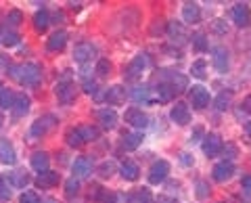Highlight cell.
Returning a JSON list of instances; mask_svg holds the SVG:
<instances>
[{"label":"cell","mask_w":251,"mask_h":203,"mask_svg":"<svg viewBox=\"0 0 251 203\" xmlns=\"http://www.w3.org/2000/svg\"><path fill=\"white\" fill-rule=\"evenodd\" d=\"M97 120L99 124L103 126L105 130H113L117 126V113L113 111V109H100V111H97Z\"/></svg>","instance_id":"cell-18"},{"label":"cell","mask_w":251,"mask_h":203,"mask_svg":"<svg viewBox=\"0 0 251 203\" xmlns=\"http://www.w3.org/2000/svg\"><path fill=\"white\" fill-rule=\"evenodd\" d=\"M230 101H232V95H230V92H222V95L216 99V107L220 109V111H226V109L230 107Z\"/></svg>","instance_id":"cell-38"},{"label":"cell","mask_w":251,"mask_h":203,"mask_svg":"<svg viewBox=\"0 0 251 203\" xmlns=\"http://www.w3.org/2000/svg\"><path fill=\"white\" fill-rule=\"evenodd\" d=\"M147 67H149V57H147V54H136V57L128 63V67L124 69V77H126V80H130V82L138 80Z\"/></svg>","instance_id":"cell-2"},{"label":"cell","mask_w":251,"mask_h":203,"mask_svg":"<svg viewBox=\"0 0 251 203\" xmlns=\"http://www.w3.org/2000/svg\"><path fill=\"white\" fill-rule=\"evenodd\" d=\"M168 34H170L172 40H178V42H182L184 38H186V36H184V27L180 25L178 21H172V23H170V25H168Z\"/></svg>","instance_id":"cell-30"},{"label":"cell","mask_w":251,"mask_h":203,"mask_svg":"<svg viewBox=\"0 0 251 203\" xmlns=\"http://www.w3.org/2000/svg\"><path fill=\"white\" fill-rule=\"evenodd\" d=\"M157 203H176V199H172V197H159V199H157Z\"/></svg>","instance_id":"cell-53"},{"label":"cell","mask_w":251,"mask_h":203,"mask_svg":"<svg viewBox=\"0 0 251 203\" xmlns=\"http://www.w3.org/2000/svg\"><path fill=\"white\" fill-rule=\"evenodd\" d=\"M0 161L4 166H13L17 161V153H15V147L9 138H0Z\"/></svg>","instance_id":"cell-14"},{"label":"cell","mask_w":251,"mask_h":203,"mask_svg":"<svg viewBox=\"0 0 251 203\" xmlns=\"http://www.w3.org/2000/svg\"><path fill=\"white\" fill-rule=\"evenodd\" d=\"M23 23V13L17 11V9H13L9 11V15H6V25H11V27H19Z\"/></svg>","instance_id":"cell-35"},{"label":"cell","mask_w":251,"mask_h":203,"mask_svg":"<svg viewBox=\"0 0 251 203\" xmlns=\"http://www.w3.org/2000/svg\"><path fill=\"white\" fill-rule=\"evenodd\" d=\"M170 120L176 124V126H186L191 124V109L186 103H176L170 109Z\"/></svg>","instance_id":"cell-6"},{"label":"cell","mask_w":251,"mask_h":203,"mask_svg":"<svg viewBox=\"0 0 251 203\" xmlns=\"http://www.w3.org/2000/svg\"><path fill=\"white\" fill-rule=\"evenodd\" d=\"M84 90L88 92V95L97 97V90H99V84L97 82H84Z\"/></svg>","instance_id":"cell-46"},{"label":"cell","mask_w":251,"mask_h":203,"mask_svg":"<svg viewBox=\"0 0 251 203\" xmlns=\"http://www.w3.org/2000/svg\"><path fill=\"white\" fill-rule=\"evenodd\" d=\"M241 186H243V189H245L247 193H251V176H245V178H243V180H241Z\"/></svg>","instance_id":"cell-50"},{"label":"cell","mask_w":251,"mask_h":203,"mask_svg":"<svg viewBox=\"0 0 251 203\" xmlns=\"http://www.w3.org/2000/svg\"><path fill=\"white\" fill-rule=\"evenodd\" d=\"M205 72H207V63L203 59H199V61H195V63L191 65V74L195 76V77H205Z\"/></svg>","instance_id":"cell-36"},{"label":"cell","mask_w":251,"mask_h":203,"mask_svg":"<svg viewBox=\"0 0 251 203\" xmlns=\"http://www.w3.org/2000/svg\"><path fill=\"white\" fill-rule=\"evenodd\" d=\"M105 101H107L109 105H122L124 101H126V88H124V86H120V84H115V86H111V88H107Z\"/></svg>","instance_id":"cell-19"},{"label":"cell","mask_w":251,"mask_h":203,"mask_svg":"<svg viewBox=\"0 0 251 203\" xmlns=\"http://www.w3.org/2000/svg\"><path fill=\"white\" fill-rule=\"evenodd\" d=\"M80 130V134H82V140L84 143H90V140H97L99 138V128H94V126H80L77 128Z\"/></svg>","instance_id":"cell-33"},{"label":"cell","mask_w":251,"mask_h":203,"mask_svg":"<svg viewBox=\"0 0 251 203\" xmlns=\"http://www.w3.org/2000/svg\"><path fill=\"white\" fill-rule=\"evenodd\" d=\"M29 174L27 172H23V170H19V172H13L11 174V184L13 186H17V189H25V186L29 184Z\"/></svg>","instance_id":"cell-29"},{"label":"cell","mask_w":251,"mask_h":203,"mask_svg":"<svg viewBox=\"0 0 251 203\" xmlns=\"http://www.w3.org/2000/svg\"><path fill=\"white\" fill-rule=\"evenodd\" d=\"M124 118H126V122H128L130 126H134V128H147L149 126V115L138 107H130L128 111H126Z\"/></svg>","instance_id":"cell-8"},{"label":"cell","mask_w":251,"mask_h":203,"mask_svg":"<svg viewBox=\"0 0 251 203\" xmlns=\"http://www.w3.org/2000/svg\"><path fill=\"white\" fill-rule=\"evenodd\" d=\"M0 40H2V44H4V46H15V44H17V42L21 40V38H19V34H17V32H13V29H11V32H6L2 38H0Z\"/></svg>","instance_id":"cell-41"},{"label":"cell","mask_w":251,"mask_h":203,"mask_svg":"<svg viewBox=\"0 0 251 203\" xmlns=\"http://www.w3.org/2000/svg\"><path fill=\"white\" fill-rule=\"evenodd\" d=\"M211 27H214V32H216V34H226V32H228V27H226L224 19H216V21H214V25H211Z\"/></svg>","instance_id":"cell-45"},{"label":"cell","mask_w":251,"mask_h":203,"mask_svg":"<svg viewBox=\"0 0 251 203\" xmlns=\"http://www.w3.org/2000/svg\"><path fill=\"white\" fill-rule=\"evenodd\" d=\"M54 95H57L59 103H63V105L74 103V99H75V86H74V82L72 80H61L57 86H54Z\"/></svg>","instance_id":"cell-4"},{"label":"cell","mask_w":251,"mask_h":203,"mask_svg":"<svg viewBox=\"0 0 251 203\" xmlns=\"http://www.w3.org/2000/svg\"><path fill=\"white\" fill-rule=\"evenodd\" d=\"M140 143H143V134L140 132H132V134H126L124 140H122V147L126 151H134L140 147Z\"/></svg>","instance_id":"cell-26"},{"label":"cell","mask_w":251,"mask_h":203,"mask_svg":"<svg viewBox=\"0 0 251 203\" xmlns=\"http://www.w3.org/2000/svg\"><path fill=\"white\" fill-rule=\"evenodd\" d=\"M214 180L216 182H226V180H230L232 174H234V166H232V161H220L214 166Z\"/></svg>","instance_id":"cell-12"},{"label":"cell","mask_w":251,"mask_h":203,"mask_svg":"<svg viewBox=\"0 0 251 203\" xmlns=\"http://www.w3.org/2000/svg\"><path fill=\"white\" fill-rule=\"evenodd\" d=\"M193 49L197 52H205L207 51V38H205L203 32H197L193 36Z\"/></svg>","instance_id":"cell-34"},{"label":"cell","mask_w":251,"mask_h":203,"mask_svg":"<svg viewBox=\"0 0 251 203\" xmlns=\"http://www.w3.org/2000/svg\"><path fill=\"white\" fill-rule=\"evenodd\" d=\"M214 67L218 69L220 74H226L228 72V65H230V61H228V51L224 49V46H218V49H214Z\"/></svg>","instance_id":"cell-17"},{"label":"cell","mask_w":251,"mask_h":203,"mask_svg":"<svg viewBox=\"0 0 251 203\" xmlns=\"http://www.w3.org/2000/svg\"><path fill=\"white\" fill-rule=\"evenodd\" d=\"M120 172H122V178H124V180H130V182H134V180H138L140 168H138V163H136V161H132V159H126V161L122 163Z\"/></svg>","instance_id":"cell-20"},{"label":"cell","mask_w":251,"mask_h":203,"mask_svg":"<svg viewBox=\"0 0 251 203\" xmlns=\"http://www.w3.org/2000/svg\"><path fill=\"white\" fill-rule=\"evenodd\" d=\"M138 203H153V195L149 189H140L138 193Z\"/></svg>","instance_id":"cell-44"},{"label":"cell","mask_w":251,"mask_h":203,"mask_svg":"<svg viewBox=\"0 0 251 203\" xmlns=\"http://www.w3.org/2000/svg\"><path fill=\"white\" fill-rule=\"evenodd\" d=\"M245 132H247V134L251 136V122H247V124H245Z\"/></svg>","instance_id":"cell-54"},{"label":"cell","mask_w":251,"mask_h":203,"mask_svg":"<svg viewBox=\"0 0 251 203\" xmlns=\"http://www.w3.org/2000/svg\"><path fill=\"white\" fill-rule=\"evenodd\" d=\"M31 107V101L29 97L25 95V92H19V95H15V103H13V113L17 115V118H21V115H25L29 111Z\"/></svg>","instance_id":"cell-21"},{"label":"cell","mask_w":251,"mask_h":203,"mask_svg":"<svg viewBox=\"0 0 251 203\" xmlns=\"http://www.w3.org/2000/svg\"><path fill=\"white\" fill-rule=\"evenodd\" d=\"M155 92H157V101H159V103H168V101H172V99L178 95V92L172 88L168 82H159V84H157Z\"/></svg>","instance_id":"cell-25"},{"label":"cell","mask_w":251,"mask_h":203,"mask_svg":"<svg viewBox=\"0 0 251 203\" xmlns=\"http://www.w3.org/2000/svg\"><path fill=\"white\" fill-rule=\"evenodd\" d=\"M151 88L149 86H136L134 90L130 92V97L136 101V103H151Z\"/></svg>","instance_id":"cell-28"},{"label":"cell","mask_w":251,"mask_h":203,"mask_svg":"<svg viewBox=\"0 0 251 203\" xmlns=\"http://www.w3.org/2000/svg\"><path fill=\"white\" fill-rule=\"evenodd\" d=\"M188 99H191V105L195 109H205L209 105V90L203 86H193L188 90Z\"/></svg>","instance_id":"cell-7"},{"label":"cell","mask_w":251,"mask_h":203,"mask_svg":"<svg viewBox=\"0 0 251 203\" xmlns=\"http://www.w3.org/2000/svg\"><path fill=\"white\" fill-rule=\"evenodd\" d=\"M168 174H170V163L166 159H159V161L153 163L151 170H149V182H151V184H159V182L166 180Z\"/></svg>","instance_id":"cell-5"},{"label":"cell","mask_w":251,"mask_h":203,"mask_svg":"<svg viewBox=\"0 0 251 203\" xmlns=\"http://www.w3.org/2000/svg\"><path fill=\"white\" fill-rule=\"evenodd\" d=\"M94 54H97V49H94L90 42H80V44H75V49H74V59L77 63H88Z\"/></svg>","instance_id":"cell-13"},{"label":"cell","mask_w":251,"mask_h":203,"mask_svg":"<svg viewBox=\"0 0 251 203\" xmlns=\"http://www.w3.org/2000/svg\"><path fill=\"white\" fill-rule=\"evenodd\" d=\"M9 76L15 82H19L21 86H38L42 80V69L38 63H21V65H11Z\"/></svg>","instance_id":"cell-1"},{"label":"cell","mask_w":251,"mask_h":203,"mask_svg":"<svg viewBox=\"0 0 251 203\" xmlns=\"http://www.w3.org/2000/svg\"><path fill=\"white\" fill-rule=\"evenodd\" d=\"M232 21L237 23L239 27H247L249 23H251V9H249V4H245V2L234 4V9H232Z\"/></svg>","instance_id":"cell-10"},{"label":"cell","mask_w":251,"mask_h":203,"mask_svg":"<svg viewBox=\"0 0 251 203\" xmlns=\"http://www.w3.org/2000/svg\"><path fill=\"white\" fill-rule=\"evenodd\" d=\"M6 199H11V191H9V186L2 182V186H0V201H6Z\"/></svg>","instance_id":"cell-47"},{"label":"cell","mask_w":251,"mask_h":203,"mask_svg":"<svg viewBox=\"0 0 251 203\" xmlns=\"http://www.w3.org/2000/svg\"><path fill=\"white\" fill-rule=\"evenodd\" d=\"M40 203H57V201H54V199H42Z\"/></svg>","instance_id":"cell-55"},{"label":"cell","mask_w":251,"mask_h":203,"mask_svg":"<svg viewBox=\"0 0 251 203\" xmlns=\"http://www.w3.org/2000/svg\"><path fill=\"white\" fill-rule=\"evenodd\" d=\"M65 44H67V32H63V29H57V32L49 38V42H46L49 51H52V52L63 51L65 49Z\"/></svg>","instance_id":"cell-22"},{"label":"cell","mask_w":251,"mask_h":203,"mask_svg":"<svg viewBox=\"0 0 251 203\" xmlns=\"http://www.w3.org/2000/svg\"><path fill=\"white\" fill-rule=\"evenodd\" d=\"M19 203H40V197H38L34 191H25L19 197Z\"/></svg>","instance_id":"cell-42"},{"label":"cell","mask_w":251,"mask_h":203,"mask_svg":"<svg viewBox=\"0 0 251 203\" xmlns=\"http://www.w3.org/2000/svg\"><path fill=\"white\" fill-rule=\"evenodd\" d=\"M163 82H168L176 92L188 90V77L184 74H180V72H166V76H163Z\"/></svg>","instance_id":"cell-11"},{"label":"cell","mask_w":251,"mask_h":203,"mask_svg":"<svg viewBox=\"0 0 251 203\" xmlns=\"http://www.w3.org/2000/svg\"><path fill=\"white\" fill-rule=\"evenodd\" d=\"M100 201L103 203H117V195H113V193H103V197H100Z\"/></svg>","instance_id":"cell-48"},{"label":"cell","mask_w":251,"mask_h":203,"mask_svg":"<svg viewBox=\"0 0 251 203\" xmlns=\"http://www.w3.org/2000/svg\"><path fill=\"white\" fill-rule=\"evenodd\" d=\"M57 126V118L54 115H42V118H38L34 124H31V128H29V134L31 138H42L44 134H49V132Z\"/></svg>","instance_id":"cell-3"},{"label":"cell","mask_w":251,"mask_h":203,"mask_svg":"<svg viewBox=\"0 0 251 203\" xmlns=\"http://www.w3.org/2000/svg\"><path fill=\"white\" fill-rule=\"evenodd\" d=\"M72 170H74V178H77V180H84V178H88L92 174V163H90L88 157H77L74 161Z\"/></svg>","instance_id":"cell-15"},{"label":"cell","mask_w":251,"mask_h":203,"mask_svg":"<svg viewBox=\"0 0 251 203\" xmlns=\"http://www.w3.org/2000/svg\"><path fill=\"white\" fill-rule=\"evenodd\" d=\"M52 19H54V21H61V23H63V21H65V15H63V13H59V11H57V13L52 15Z\"/></svg>","instance_id":"cell-52"},{"label":"cell","mask_w":251,"mask_h":203,"mask_svg":"<svg viewBox=\"0 0 251 203\" xmlns=\"http://www.w3.org/2000/svg\"><path fill=\"white\" fill-rule=\"evenodd\" d=\"M109 72H111V63H109L107 59H99L97 67H94V74L100 76V77H105V76H109Z\"/></svg>","instance_id":"cell-37"},{"label":"cell","mask_w":251,"mask_h":203,"mask_svg":"<svg viewBox=\"0 0 251 203\" xmlns=\"http://www.w3.org/2000/svg\"><path fill=\"white\" fill-rule=\"evenodd\" d=\"M207 195H209V186H207V182L199 180V182H197V197H199V199H205Z\"/></svg>","instance_id":"cell-43"},{"label":"cell","mask_w":251,"mask_h":203,"mask_svg":"<svg viewBox=\"0 0 251 203\" xmlns=\"http://www.w3.org/2000/svg\"><path fill=\"white\" fill-rule=\"evenodd\" d=\"M77 191H80V180L77 178H69V180L65 182V193H67V197H74V195H77Z\"/></svg>","instance_id":"cell-39"},{"label":"cell","mask_w":251,"mask_h":203,"mask_svg":"<svg viewBox=\"0 0 251 203\" xmlns=\"http://www.w3.org/2000/svg\"><path fill=\"white\" fill-rule=\"evenodd\" d=\"M49 166H50V157H49L46 151H38V153L31 155V168H34L36 172L42 174V172L49 170Z\"/></svg>","instance_id":"cell-24"},{"label":"cell","mask_w":251,"mask_h":203,"mask_svg":"<svg viewBox=\"0 0 251 203\" xmlns=\"http://www.w3.org/2000/svg\"><path fill=\"white\" fill-rule=\"evenodd\" d=\"M182 17L186 23H197L201 19V6L197 2H184L182 6Z\"/></svg>","instance_id":"cell-23"},{"label":"cell","mask_w":251,"mask_h":203,"mask_svg":"<svg viewBox=\"0 0 251 203\" xmlns=\"http://www.w3.org/2000/svg\"><path fill=\"white\" fill-rule=\"evenodd\" d=\"M2 124H4V120H2V113H0V128H2Z\"/></svg>","instance_id":"cell-56"},{"label":"cell","mask_w":251,"mask_h":203,"mask_svg":"<svg viewBox=\"0 0 251 203\" xmlns=\"http://www.w3.org/2000/svg\"><path fill=\"white\" fill-rule=\"evenodd\" d=\"M13 103H15V92L11 88L0 90V107L2 109H13Z\"/></svg>","instance_id":"cell-32"},{"label":"cell","mask_w":251,"mask_h":203,"mask_svg":"<svg viewBox=\"0 0 251 203\" xmlns=\"http://www.w3.org/2000/svg\"><path fill=\"white\" fill-rule=\"evenodd\" d=\"M59 180H61L59 172L46 170V172H42V174L36 178L34 182H36V186H38V189H52V186H57V184H59Z\"/></svg>","instance_id":"cell-16"},{"label":"cell","mask_w":251,"mask_h":203,"mask_svg":"<svg viewBox=\"0 0 251 203\" xmlns=\"http://www.w3.org/2000/svg\"><path fill=\"white\" fill-rule=\"evenodd\" d=\"M0 186H2V178H0Z\"/></svg>","instance_id":"cell-57"},{"label":"cell","mask_w":251,"mask_h":203,"mask_svg":"<svg viewBox=\"0 0 251 203\" xmlns=\"http://www.w3.org/2000/svg\"><path fill=\"white\" fill-rule=\"evenodd\" d=\"M222 149H224V145L218 134H207L203 138V153H205L207 157H216V155L222 153Z\"/></svg>","instance_id":"cell-9"},{"label":"cell","mask_w":251,"mask_h":203,"mask_svg":"<svg viewBox=\"0 0 251 203\" xmlns=\"http://www.w3.org/2000/svg\"><path fill=\"white\" fill-rule=\"evenodd\" d=\"M243 109H245L247 113H251V95L245 97V101H243Z\"/></svg>","instance_id":"cell-51"},{"label":"cell","mask_w":251,"mask_h":203,"mask_svg":"<svg viewBox=\"0 0 251 203\" xmlns=\"http://www.w3.org/2000/svg\"><path fill=\"white\" fill-rule=\"evenodd\" d=\"M0 44H2V40H0Z\"/></svg>","instance_id":"cell-58"},{"label":"cell","mask_w":251,"mask_h":203,"mask_svg":"<svg viewBox=\"0 0 251 203\" xmlns=\"http://www.w3.org/2000/svg\"><path fill=\"white\" fill-rule=\"evenodd\" d=\"M65 140H67L69 147H82V145H84L82 134H80V130H77V128H69V130L65 132Z\"/></svg>","instance_id":"cell-31"},{"label":"cell","mask_w":251,"mask_h":203,"mask_svg":"<svg viewBox=\"0 0 251 203\" xmlns=\"http://www.w3.org/2000/svg\"><path fill=\"white\" fill-rule=\"evenodd\" d=\"M113 172H115V161H103V163L99 166V174L103 176V178L113 176Z\"/></svg>","instance_id":"cell-40"},{"label":"cell","mask_w":251,"mask_h":203,"mask_svg":"<svg viewBox=\"0 0 251 203\" xmlns=\"http://www.w3.org/2000/svg\"><path fill=\"white\" fill-rule=\"evenodd\" d=\"M199 138H203V128H195V132L191 134V143H199Z\"/></svg>","instance_id":"cell-49"},{"label":"cell","mask_w":251,"mask_h":203,"mask_svg":"<svg viewBox=\"0 0 251 203\" xmlns=\"http://www.w3.org/2000/svg\"><path fill=\"white\" fill-rule=\"evenodd\" d=\"M49 25H50V13L46 11V9L38 11L34 15V27H36V32H44Z\"/></svg>","instance_id":"cell-27"}]
</instances>
